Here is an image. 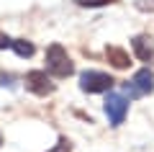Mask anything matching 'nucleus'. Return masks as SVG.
<instances>
[{
	"mask_svg": "<svg viewBox=\"0 0 154 152\" xmlns=\"http://www.w3.org/2000/svg\"><path fill=\"white\" fill-rule=\"evenodd\" d=\"M46 72L54 77H69L75 72V65H72L69 54L64 52L62 44H51L46 49Z\"/></svg>",
	"mask_w": 154,
	"mask_h": 152,
	"instance_id": "f257e3e1",
	"label": "nucleus"
},
{
	"mask_svg": "<svg viewBox=\"0 0 154 152\" xmlns=\"http://www.w3.org/2000/svg\"><path fill=\"white\" fill-rule=\"evenodd\" d=\"M80 88L85 93H105L113 88V77L108 72H98V70H85L80 75Z\"/></svg>",
	"mask_w": 154,
	"mask_h": 152,
	"instance_id": "f03ea898",
	"label": "nucleus"
},
{
	"mask_svg": "<svg viewBox=\"0 0 154 152\" xmlns=\"http://www.w3.org/2000/svg\"><path fill=\"white\" fill-rule=\"evenodd\" d=\"M154 90V72L149 67L139 70L131 80L126 82V95L128 98H141V95H149Z\"/></svg>",
	"mask_w": 154,
	"mask_h": 152,
	"instance_id": "7ed1b4c3",
	"label": "nucleus"
},
{
	"mask_svg": "<svg viewBox=\"0 0 154 152\" xmlns=\"http://www.w3.org/2000/svg\"><path fill=\"white\" fill-rule=\"evenodd\" d=\"M126 111H128V101L121 95V93H108L105 98V114H108L110 124L113 126H121L123 119H126Z\"/></svg>",
	"mask_w": 154,
	"mask_h": 152,
	"instance_id": "20e7f679",
	"label": "nucleus"
},
{
	"mask_svg": "<svg viewBox=\"0 0 154 152\" xmlns=\"http://www.w3.org/2000/svg\"><path fill=\"white\" fill-rule=\"evenodd\" d=\"M26 88L31 93H36V95H49V93H54V82L49 80V75H46L44 70H33L26 75Z\"/></svg>",
	"mask_w": 154,
	"mask_h": 152,
	"instance_id": "39448f33",
	"label": "nucleus"
},
{
	"mask_svg": "<svg viewBox=\"0 0 154 152\" xmlns=\"http://www.w3.org/2000/svg\"><path fill=\"white\" fill-rule=\"evenodd\" d=\"M134 52L141 62H152L154 60V44L149 36H136L134 39Z\"/></svg>",
	"mask_w": 154,
	"mask_h": 152,
	"instance_id": "423d86ee",
	"label": "nucleus"
},
{
	"mask_svg": "<svg viewBox=\"0 0 154 152\" xmlns=\"http://www.w3.org/2000/svg\"><path fill=\"white\" fill-rule=\"evenodd\" d=\"M105 57H108V62L116 67V70H126L131 62H128V52H123L121 47H108L105 49Z\"/></svg>",
	"mask_w": 154,
	"mask_h": 152,
	"instance_id": "0eeeda50",
	"label": "nucleus"
},
{
	"mask_svg": "<svg viewBox=\"0 0 154 152\" xmlns=\"http://www.w3.org/2000/svg\"><path fill=\"white\" fill-rule=\"evenodd\" d=\"M11 49L16 52L18 57H31V54H33V44H31V41H26V39H13Z\"/></svg>",
	"mask_w": 154,
	"mask_h": 152,
	"instance_id": "6e6552de",
	"label": "nucleus"
},
{
	"mask_svg": "<svg viewBox=\"0 0 154 152\" xmlns=\"http://www.w3.org/2000/svg\"><path fill=\"white\" fill-rule=\"evenodd\" d=\"M80 5H88V8H95V5H110L116 0H77Z\"/></svg>",
	"mask_w": 154,
	"mask_h": 152,
	"instance_id": "1a4fd4ad",
	"label": "nucleus"
},
{
	"mask_svg": "<svg viewBox=\"0 0 154 152\" xmlns=\"http://www.w3.org/2000/svg\"><path fill=\"white\" fill-rule=\"evenodd\" d=\"M11 44H13V39H8L5 34H0V49H8Z\"/></svg>",
	"mask_w": 154,
	"mask_h": 152,
	"instance_id": "9d476101",
	"label": "nucleus"
},
{
	"mask_svg": "<svg viewBox=\"0 0 154 152\" xmlns=\"http://www.w3.org/2000/svg\"><path fill=\"white\" fill-rule=\"evenodd\" d=\"M0 144H3V137H0Z\"/></svg>",
	"mask_w": 154,
	"mask_h": 152,
	"instance_id": "9b49d317",
	"label": "nucleus"
}]
</instances>
